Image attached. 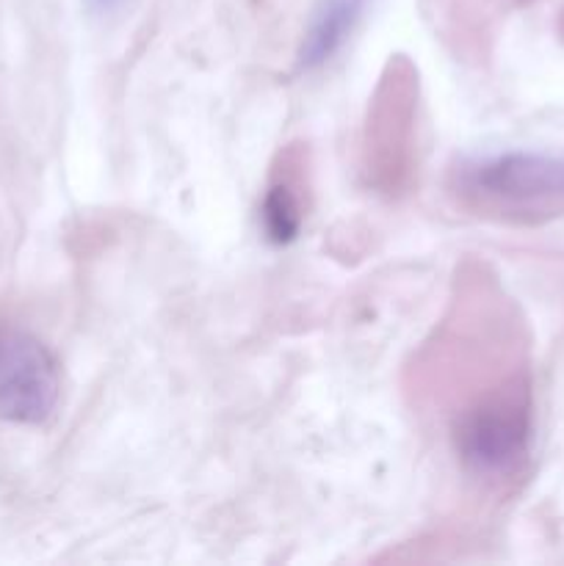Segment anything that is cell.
Segmentation results:
<instances>
[{
    "label": "cell",
    "mask_w": 564,
    "mask_h": 566,
    "mask_svg": "<svg viewBox=\"0 0 564 566\" xmlns=\"http://www.w3.org/2000/svg\"><path fill=\"white\" fill-rule=\"evenodd\" d=\"M529 448V407L520 387L484 398L457 423V451L481 479H503L520 468Z\"/></svg>",
    "instance_id": "obj_1"
},
{
    "label": "cell",
    "mask_w": 564,
    "mask_h": 566,
    "mask_svg": "<svg viewBox=\"0 0 564 566\" xmlns=\"http://www.w3.org/2000/svg\"><path fill=\"white\" fill-rule=\"evenodd\" d=\"M61 379L53 354L22 329H0V418L42 426L59 407Z\"/></svg>",
    "instance_id": "obj_2"
},
{
    "label": "cell",
    "mask_w": 564,
    "mask_h": 566,
    "mask_svg": "<svg viewBox=\"0 0 564 566\" xmlns=\"http://www.w3.org/2000/svg\"><path fill=\"white\" fill-rule=\"evenodd\" d=\"M459 191L484 202L529 205L564 197V158L503 153L459 169Z\"/></svg>",
    "instance_id": "obj_3"
},
{
    "label": "cell",
    "mask_w": 564,
    "mask_h": 566,
    "mask_svg": "<svg viewBox=\"0 0 564 566\" xmlns=\"http://www.w3.org/2000/svg\"><path fill=\"white\" fill-rule=\"evenodd\" d=\"M368 0H321L304 31L302 48H299V66L302 70H318L326 61L335 59L337 50L348 42L357 28Z\"/></svg>",
    "instance_id": "obj_4"
},
{
    "label": "cell",
    "mask_w": 564,
    "mask_h": 566,
    "mask_svg": "<svg viewBox=\"0 0 564 566\" xmlns=\"http://www.w3.org/2000/svg\"><path fill=\"white\" fill-rule=\"evenodd\" d=\"M263 224L274 243H288L296 238L299 224H302V208H299L296 193L288 182H276L265 193Z\"/></svg>",
    "instance_id": "obj_5"
},
{
    "label": "cell",
    "mask_w": 564,
    "mask_h": 566,
    "mask_svg": "<svg viewBox=\"0 0 564 566\" xmlns=\"http://www.w3.org/2000/svg\"><path fill=\"white\" fill-rule=\"evenodd\" d=\"M122 3H125V0H92V6L97 11H114V9H119Z\"/></svg>",
    "instance_id": "obj_6"
}]
</instances>
